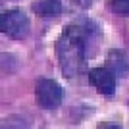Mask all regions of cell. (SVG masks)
Instances as JSON below:
<instances>
[{"instance_id":"obj_3","label":"cell","mask_w":129,"mask_h":129,"mask_svg":"<svg viewBox=\"0 0 129 129\" xmlns=\"http://www.w3.org/2000/svg\"><path fill=\"white\" fill-rule=\"evenodd\" d=\"M0 29L4 35L12 39H23L29 33V17L23 14V10H4L0 16Z\"/></svg>"},{"instance_id":"obj_4","label":"cell","mask_w":129,"mask_h":129,"mask_svg":"<svg viewBox=\"0 0 129 129\" xmlns=\"http://www.w3.org/2000/svg\"><path fill=\"white\" fill-rule=\"evenodd\" d=\"M118 81L119 79L114 75V71H110L106 66L89 70V83H91L100 94H114V92H116V87H118Z\"/></svg>"},{"instance_id":"obj_1","label":"cell","mask_w":129,"mask_h":129,"mask_svg":"<svg viewBox=\"0 0 129 129\" xmlns=\"http://www.w3.org/2000/svg\"><path fill=\"white\" fill-rule=\"evenodd\" d=\"M100 39V27L89 17H79L68 23L56 43V56L68 79H75L85 71L92 50Z\"/></svg>"},{"instance_id":"obj_6","label":"cell","mask_w":129,"mask_h":129,"mask_svg":"<svg viewBox=\"0 0 129 129\" xmlns=\"http://www.w3.org/2000/svg\"><path fill=\"white\" fill-rule=\"evenodd\" d=\"M33 12L41 17H58L62 14V2L60 0H41L33 4Z\"/></svg>"},{"instance_id":"obj_2","label":"cell","mask_w":129,"mask_h":129,"mask_svg":"<svg viewBox=\"0 0 129 129\" xmlns=\"http://www.w3.org/2000/svg\"><path fill=\"white\" fill-rule=\"evenodd\" d=\"M35 100L43 110H56L64 100V89L58 81L43 77L35 85Z\"/></svg>"},{"instance_id":"obj_7","label":"cell","mask_w":129,"mask_h":129,"mask_svg":"<svg viewBox=\"0 0 129 129\" xmlns=\"http://www.w3.org/2000/svg\"><path fill=\"white\" fill-rule=\"evenodd\" d=\"M110 8L116 16L129 17V0H110Z\"/></svg>"},{"instance_id":"obj_5","label":"cell","mask_w":129,"mask_h":129,"mask_svg":"<svg viewBox=\"0 0 129 129\" xmlns=\"http://www.w3.org/2000/svg\"><path fill=\"white\" fill-rule=\"evenodd\" d=\"M110 71H114V75L121 79V77L127 75L129 71V62H127V56H125L121 50H110L106 56V64H104Z\"/></svg>"}]
</instances>
